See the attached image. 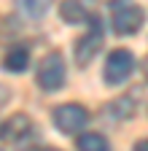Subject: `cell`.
<instances>
[{
	"label": "cell",
	"mask_w": 148,
	"mask_h": 151,
	"mask_svg": "<svg viewBox=\"0 0 148 151\" xmlns=\"http://www.w3.org/2000/svg\"><path fill=\"white\" fill-rule=\"evenodd\" d=\"M108 14H110L113 32L121 38L140 32V27L145 24V11L135 0H108Z\"/></svg>",
	"instance_id": "obj_1"
},
{
	"label": "cell",
	"mask_w": 148,
	"mask_h": 151,
	"mask_svg": "<svg viewBox=\"0 0 148 151\" xmlns=\"http://www.w3.org/2000/svg\"><path fill=\"white\" fill-rule=\"evenodd\" d=\"M67 81V70H65V57L59 51H49L43 60L38 62V73H35V84L43 92L54 94L59 92Z\"/></svg>",
	"instance_id": "obj_2"
},
{
	"label": "cell",
	"mask_w": 148,
	"mask_h": 151,
	"mask_svg": "<svg viewBox=\"0 0 148 151\" xmlns=\"http://www.w3.org/2000/svg\"><path fill=\"white\" fill-rule=\"evenodd\" d=\"M86 24H89V30L76 41V49H73V57H76V62H78L81 68H86L92 60H94V54H97L100 46H102V32H105L102 19H100L97 14H92V16L86 19Z\"/></svg>",
	"instance_id": "obj_3"
},
{
	"label": "cell",
	"mask_w": 148,
	"mask_h": 151,
	"mask_svg": "<svg viewBox=\"0 0 148 151\" xmlns=\"http://www.w3.org/2000/svg\"><path fill=\"white\" fill-rule=\"evenodd\" d=\"M135 73V54L129 49H113L102 65V81L108 86H121Z\"/></svg>",
	"instance_id": "obj_4"
},
{
	"label": "cell",
	"mask_w": 148,
	"mask_h": 151,
	"mask_svg": "<svg viewBox=\"0 0 148 151\" xmlns=\"http://www.w3.org/2000/svg\"><path fill=\"white\" fill-rule=\"evenodd\" d=\"M51 122L62 135H78V132L89 124V111L81 103H62L54 108Z\"/></svg>",
	"instance_id": "obj_5"
},
{
	"label": "cell",
	"mask_w": 148,
	"mask_h": 151,
	"mask_svg": "<svg viewBox=\"0 0 148 151\" xmlns=\"http://www.w3.org/2000/svg\"><path fill=\"white\" fill-rule=\"evenodd\" d=\"M32 135V119L27 116V113H14V116H8L6 122H0V140L3 143H22L24 138Z\"/></svg>",
	"instance_id": "obj_6"
},
{
	"label": "cell",
	"mask_w": 148,
	"mask_h": 151,
	"mask_svg": "<svg viewBox=\"0 0 148 151\" xmlns=\"http://www.w3.org/2000/svg\"><path fill=\"white\" fill-rule=\"evenodd\" d=\"M94 14V0H65L59 6V16L65 24H81Z\"/></svg>",
	"instance_id": "obj_7"
},
{
	"label": "cell",
	"mask_w": 148,
	"mask_h": 151,
	"mask_svg": "<svg viewBox=\"0 0 148 151\" xmlns=\"http://www.w3.org/2000/svg\"><path fill=\"white\" fill-rule=\"evenodd\" d=\"M3 68L8 73H24L30 68V49L27 46H11L3 57Z\"/></svg>",
	"instance_id": "obj_8"
},
{
	"label": "cell",
	"mask_w": 148,
	"mask_h": 151,
	"mask_svg": "<svg viewBox=\"0 0 148 151\" xmlns=\"http://www.w3.org/2000/svg\"><path fill=\"white\" fill-rule=\"evenodd\" d=\"M14 3H16V11H19L22 16H27V19H43L49 14L54 0H14Z\"/></svg>",
	"instance_id": "obj_9"
},
{
	"label": "cell",
	"mask_w": 148,
	"mask_h": 151,
	"mask_svg": "<svg viewBox=\"0 0 148 151\" xmlns=\"http://www.w3.org/2000/svg\"><path fill=\"white\" fill-rule=\"evenodd\" d=\"M76 148L78 151H110V143L105 135H100V132H84V135H78L76 140Z\"/></svg>",
	"instance_id": "obj_10"
},
{
	"label": "cell",
	"mask_w": 148,
	"mask_h": 151,
	"mask_svg": "<svg viewBox=\"0 0 148 151\" xmlns=\"http://www.w3.org/2000/svg\"><path fill=\"white\" fill-rule=\"evenodd\" d=\"M105 113H110L113 119H132V116H135V100L129 97V94H124V97H116L113 103H108Z\"/></svg>",
	"instance_id": "obj_11"
},
{
	"label": "cell",
	"mask_w": 148,
	"mask_h": 151,
	"mask_svg": "<svg viewBox=\"0 0 148 151\" xmlns=\"http://www.w3.org/2000/svg\"><path fill=\"white\" fill-rule=\"evenodd\" d=\"M8 100H11V89H8L6 84H0V108H3Z\"/></svg>",
	"instance_id": "obj_12"
},
{
	"label": "cell",
	"mask_w": 148,
	"mask_h": 151,
	"mask_svg": "<svg viewBox=\"0 0 148 151\" xmlns=\"http://www.w3.org/2000/svg\"><path fill=\"white\" fill-rule=\"evenodd\" d=\"M132 151H148V138H140L137 143H135V148Z\"/></svg>",
	"instance_id": "obj_13"
},
{
	"label": "cell",
	"mask_w": 148,
	"mask_h": 151,
	"mask_svg": "<svg viewBox=\"0 0 148 151\" xmlns=\"http://www.w3.org/2000/svg\"><path fill=\"white\" fill-rule=\"evenodd\" d=\"M38 151H59V148H54V146H43V148H38Z\"/></svg>",
	"instance_id": "obj_14"
},
{
	"label": "cell",
	"mask_w": 148,
	"mask_h": 151,
	"mask_svg": "<svg viewBox=\"0 0 148 151\" xmlns=\"http://www.w3.org/2000/svg\"><path fill=\"white\" fill-rule=\"evenodd\" d=\"M143 73H145V81H148V60H145V65H143Z\"/></svg>",
	"instance_id": "obj_15"
}]
</instances>
